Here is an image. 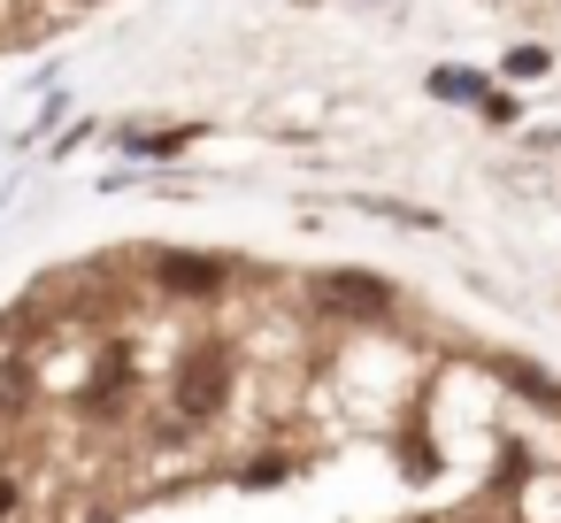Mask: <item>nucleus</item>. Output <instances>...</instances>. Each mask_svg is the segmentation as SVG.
Masks as SVG:
<instances>
[{
    "label": "nucleus",
    "mask_w": 561,
    "mask_h": 523,
    "mask_svg": "<svg viewBox=\"0 0 561 523\" xmlns=\"http://www.w3.org/2000/svg\"><path fill=\"white\" fill-rule=\"evenodd\" d=\"M170 400V423L178 431H201V423H216L224 408H231V393H239V346H231V331H201V339H185L178 354H170V385H162Z\"/></svg>",
    "instance_id": "1"
},
{
    "label": "nucleus",
    "mask_w": 561,
    "mask_h": 523,
    "mask_svg": "<svg viewBox=\"0 0 561 523\" xmlns=\"http://www.w3.org/2000/svg\"><path fill=\"white\" fill-rule=\"evenodd\" d=\"M308 316L346 323V331H377V323L400 316V285L377 277V270H316L308 277Z\"/></svg>",
    "instance_id": "2"
},
{
    "label": "nucleus",
    "mask_w": 561,
    "mask_h": 523,
    "mask_svg": "<svg viewBox=\"0 0 561 523\" xmlns=\"http://www.w3.org/2000/svg\"><path fill=\"white\" fill-rule=\"evenodd\" d=\"M147 277H154L162 300H224L239 285V262L201 254V247H162V254H147Z\"/></svg>",
    "instance_id": "3"
},
{
    "label": "nucleus",
    "mask_w": 561,
    "mask_h": 523,
    "mask_svg": "<svg viewBox=\"0 0 561 523\" xmlns=\"http://www.w3.org/2000/svg\"><path fill=\"white\" fill-rule=\"evenodd\" d=\"M484 377H500V385L523 393L530 408H561V377L538 369V362H523V354H484Z\"/></svg>",
    "instance_id": "4"
},
{
    "label": "nucleus",
    "mask_w": 561,
    "mask_h": 523,
    "mask_svg": "<svg viewBox=\"0 0 561 523\" xmlns=\"http://www.w3.org/2000/svg\"><path fill=\"white\" fill-rule=\"evenodd\" d=\"M78 408H85L93 423L124 416V408H131V354H116V346H108V362H101V377H93V385L78 393Z\"/></svg>",
    "instance_id": "5"
},
{
    "label": "nucleus",
    "mask_w": 561,
    "mask_h": 523,
    "mask_svg": "<svg viewBox=\"0 0 561 523\" xmlns=\"http://www.w3.org/2000/svg\"><path fill=\"white\" fill-rule=\"evenodd\" d=\"M285 477H300V454H285V446H262V454H247V462L231 469L239 492H270V485H285Z\"/></svg>",
    "instance_id": "6"
},
{
    "label": "nucleus",
    "mask_w": 561,
    "mask_h": 523,
    "mask_svg": "<svg viewBox=\"0 0 561 523\" xmlns=\"http://www.w3.org/2000/svg\"><path fill=\"white\" fill-rule=\"evenodd\" d=\"M431 93H438V101H469V109L492 101V86H484L477 70H431Z\"/></svg>",
    "instance_id": "7"
},
{
    "label": "nucleus",
    "mask_w": 561,
    "mask_h": 523,
    "mask_svg": "<svg viewBox=\"0 0 561 523\" xmlns=\"http://www.w3.org/2000/svg\"><path fill=\"white\" fill-rule=\"evenodd\" d=\"M362 216H385V224H408V231H431L438 224L431 208H408V201H362Z\"/></svg>",
    "instance_id": "8"
},
{
    "label": "nucleus",
    "mask_w": 561,
    "mask_h": 523,
    "mask_svg": "<svg viewBox=\"0 0 561 523\" xmlns=\"http://www.w3.org/2000/svg\"><path fill=\"white\" fill-rule=\"evenodd\" d=\"M185 139H193V132H124V147H131V155H154V162H162V155H178Z\"/></svg>",
    "instance_id": "9"
},
{
    "label": "nucleus",
    "mask_w": 561,
    "mask_h": 523,
    "mask_svg": "<svg viewBox=\"0 0 561 523\" xmlns=\"http://www.w3.org/2000/svg\"><path fill=\"white\" fill-rule=\"evenodd\" d=\"M24 393H32V369H24V362H0V416H16Z\"/></svg>",
    "instance_id": "10"
},
{
    "label": "nucleus",
    "mask_w": 561,
    "mask_h": 523,
    "mask_svg": "<svg viewBox=\"0 0 561 523\" xmlns=\"http://www.w3.org/2000/svg\"><path fill=\"white\" fill-rule=\"evenodd\" d=\"M507 78H546V47H515L507 55Z\"/></svg>",
    "instance_id": "11"
},
{
    "label": "nucleus",
    "mask_w": 561,
    "mask_h": 523,
    "mask_svg": "<svg viewBox=\"0 0 561 523\" xmlns=\"http://www.w3.org/2000/svg\"><path fill=\"white\" fill-rule=\"evenodd\" d=\"M16 508V477H0V515H9Z\"/></svg>",
    "instance_id": "12"
}]
</instances>
